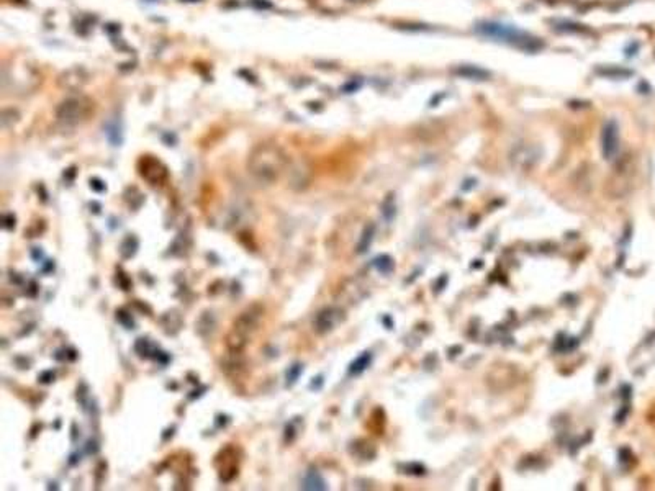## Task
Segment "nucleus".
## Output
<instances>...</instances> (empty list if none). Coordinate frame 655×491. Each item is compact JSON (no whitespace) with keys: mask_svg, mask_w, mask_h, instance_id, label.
I'll return each instance as SVG.
<instances>
[{"mask_svg":"<svg viewBox=\"0 0 655 491\" xmlns=\"http://www.w3.org/2000/svg\"><path fill=\"white\" fill-rule=\"evenodd\" d=\"M288 166V158L277 144H259L251 151L247 170L262 184H274Z\"/></svg>","mask_w":655,"mask_h":491,"instance_id":"1","label":"nucleus"},{"mask_svg":"<svg viewBox=\"0 0 655 491\" xmlns=\"http://www.w3.org/2000/svg\"><path fill=\"white\" fill-rule=\"evenodd\" d=\"M477 32L484 35V37L495 38L496 42H503V43L511 44V46L527 49V51H534V49L541 48L539 39L532 37V35L522 32V30H518L515 27H510V25H505V23H496V22L480 23L479 27H477Z\"/></svg>","mask_w":655,"mask_h":491,"instance_id":"2","label":"nucleus"},{"mask_svg":"<svg viewBox=\"0 0 655 491\" xmlns=\"http://www.w3.org/2000/svg\"><path fill=\"white\" fill-rule=\"evenodd\" d=\"M94 113V102L84 95H74L63 100L56 110V120L63 128L73 130L84 125Z\"/></svg>","mask_w":655,"mask_h":491,"instance_id":"3","label":"nucleus"},{"mask_svg":"<svg viewBox=\"0 0 655 491\" xmlns=\"http://www.w3.org/2000/svg\"><path fill=\"white\" fill-rule=\"evenodd\" d=\"M259 318H261V311H254V308L245 311L238 318V321L231 329L230 336H228V347H230L233 352L241 351V349L246 346L247 339H250L251 334L256 331L259 326Z\"/></svg>","mask_w":655,"mask_h":491,"instance_id":"4","label":"nucleus"},{"mask_svg":"<svg viewBox=\"0 0 655 491\" xmlns=\"http://www.w3.org/2000/svg\"><path fill=\"white\" fill-rule=\"evenodd\" d=\"M87 80H89L87 70H85L84 68H79V66H75V68L64 70V73L59 75L58 84L61 89L68 90V92H79V90L87 84Z\"/></svg>","mask_w":655,"mask_h":491,"instance_id":"5","label":"nucleus"},{"mask_svg":"<svg viewBox=\"0 0 655 491\" xmlns=\"http://www.w3.org/2000/svg\"><path fill=\"white\" fill-rule=\"evenodd\" d=\"M601 143H603V156L606 159H614V156L618 154L619 151V128L616 125V121H608L603 128V135H601Z\"/></svg>","mask_w":655,"mask_h":491,"instance_id":"6","label":"nucleus"},{"mask_svg":"<svg viewBox=\"0 0 655 491\" xmlns=\"http://www.w3.org/2000/svg\"><path fill=\"white\" fill-rule=\"evenodd\" d=\"M140 174H141V177H143V179L148 180L151 185L161 184V182H164L166 177H167L166 167L162 166L159 161H156L152 158L141 159Z\"/></svg>","mask_w":655,"mask_h":491,"instance_id":"7","label":"nucleus"},{"mask_svg":"<svg viewBox=\"0 0 655 491\" xmlns=\"http://www.w3.org/2000/svg\"><path fill=\"white\" fill-rule=\"evenodd\" d=\"M216 462H225V465L218 467V470H220L221 482H225V483L231 482V480L238 475V457H236L235 449H231L230 459H226V452L225 450H221V454L218 455Z\"/></svg>","mask_w":655,"mask_h":491,"instance_id":"8","label":"nucleus"},{"mask_svg":"<svg viewBox=\"0 0 655 491\" xmlns=\"http://www.w3.org/2000/svg\"><path fill=\"white\" fill-rule=\"evenodd\" d=\"M314 326H317V329L319 332H326V331H329V329H333V326H334L333 311L326 310V311L319 313L318 318H317V323H314Z\"/></svg>","mask_w":655,"mask_h":491,"instance_id":"9","label":"nucleus"},{"mask_svg":"<svg viewBox=\"0 0 655 491\" xmlns=\"http://www.w3.org/2000/svg\"><path fill=\"white\" fill-rule=\"evenodd\" d=\"M303 488L305 490H324L326 488V485H324V480L322 478V475H319L318 472H310L307 477H305Z\"/></svg>","mask_w":655,"mask_h":491,"instance_id":"10","label":"nucleus"},{"mask_svg":"<svg viewBox=\"0 0 655 491\" xmlns=\"http://www.w3.org/2000/svg\"><path fill=\"white\" fill-rule=\"evenodd\" d=\"M105 133L106 136H109V139L111 141V143H114V146L116 144H120L121 143V138H120V128L118 126H110V125H106L105 126Z\"/></svg>","mask_w":655,"mask_h":491,"instance_id":"11","label":"nucleus"},{"mask_svg":"<svg viewBox=\"0 0 655 491\" xmlns=\"http://www.w3.org/2000/svg\"><path fill=\"white\" fill-rule=\"evenodd\" d=\"M369 362H370V356L369 354H365V356L362 357H359L357 361H355L353 366H351V373H360L364 371L365 367L369 366Z\"/></svg>","mask_w":655,"mask_h":491,"instance_id":"12","label":"nucleus"},{"mask_svg":"<svg viewBox=\"0 0 655 491\" xmlns=\"http://www.w3.org/2000/svg\"><path fill=\"white\" fill-rule=\"evenodd\" d=\"M300 373H302V367L298 366V363H297V366H293L290 371L287 372V385H288V387L297 382V378H298V375H300Z\"/></svg>","mask_w":655,"mask_h":491,"instance_id":"13","label":"nucleus"}]
</instances>
